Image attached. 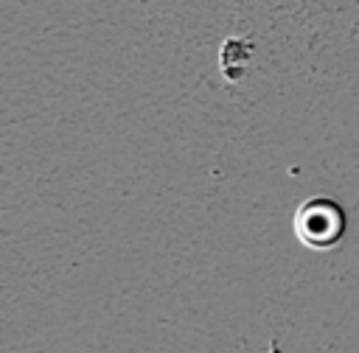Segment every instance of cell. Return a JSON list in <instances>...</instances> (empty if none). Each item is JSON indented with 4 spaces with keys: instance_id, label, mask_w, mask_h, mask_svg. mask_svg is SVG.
<instances>
[{
    "instance_id": "obj_1",
    "label": "cell",
    "mask_w": 359,
    "mask_h": 353,
    "mask_svg": "<svg viewBox=\"0 0 359 353\" xmlns=\"http://www.w3.org/2000/svg\"><path fill=\"white\" fill-rule=\"evenodd\" d=\"M294 233L309 249H331L345 233V213L331 199H306L294 213Z\"/></svg>"
}]
</instances>
